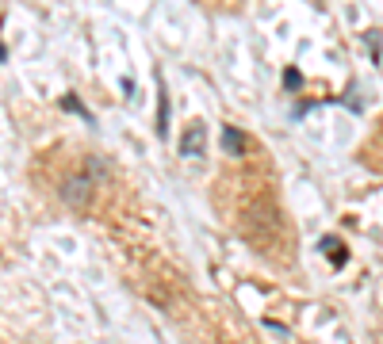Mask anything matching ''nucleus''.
Wrapping results in <instances>:
<instances>
[{"instance_id":"5","label":"nucleus","mask_w":383,"mask_h":344,"mask_svg":"<svg viewBox=\"0 0 383 344\" xmlns=\"http://www.w3.org/2000/svg\"><path fill=\"white\" fill-rule=\"evenodd\" d=\"M62 108H65V111H73V115H81V119H85L88 127H96L92 111H88V108H85V103H81V100H77V96H73V92H65V96H62Z\"/></svg>"},{"instance_id":"1","label":"nucleus","mask_w":383,"mask_h":344,"mask_svg":"<svg viewBox=\"0 0 383 344\" xmlns=\"http://www.w3.org/2000/svg\"><path fill=\"white\" fill-rule=\"evenodd\" d=\"M207 150V127L203 122H188L181 134V157H203Z\"/></svg>"},{"instance_id":"2","label":"nucleus","mask_w":383,"mask_h":344,"mask_svg":"<svg viewBox=\"0 0 383 344\" xmlns=\"http://www.w3.org/2000/svg\"><path fill=\"white\" fill-rule=\"evenodd\" d=\"M62 199L69 203V207H85L88 199H92V180L88 176H73L62 184Z\"/></svg>"},{"instance_id":"6","label":"nucleus","mask_w":383,"mask_h":344,"mask_svg":"<svg viewBox=\"0 0 383 344\" xmlns=\"http://www.w3.org/2000/svg\"><path fill=\"white\" fill-rule=\"evenodd\" d=\"M299 80H303V77H299V69H288V73H284V88H299Z\"/></svg>"},{"instance_id":"4","label":"nucleus","mask_w":383,"mask_h":344,"mask_svg":"<svg viewBox=\"0 0 383 344\" xmlns=\"http://www.w3.org/2000/svg\"><path fill=\"white\" fill-rule=\"evenodd\" d=\"M319 249H322V257L326 260H330V264H345V260H349V252H345V245H341L337 241V237H322V241H319Z\"/></svg>"},{"instance_id":"3","label":"nucleus","mask_w":383,"mask_h":344,"mask_svg":"<svg viewBox=\"0 0 383 344\" xmlns=\"http://www.w3.org/2000/svg\"><path fill=\"white\" fill-rule=\"evenodd\" d=\"M223 150H226V157H246L249 138L242 134L238 127H223Z\"/></svg>"},{"instance_id":"8","label":"nucleus","mask_w":383,"mask_h":344,"mask_svg":"<svg viewBox=\"0 0 383 344\" xmlns=\"http://www.w3.org/2000/svg\"><path fill=\"white\" fill-rule=\"evenodd\" d=\"M4 57H8V50H4V43H0V65H4Z\"/></svg>"},{"instance_id":"7","label":"nucleus","mask_w":383,"mask_h":344,"mask_svg":"<svg viewBox=\"0 0 383 344\" xmlns=\"http://www.w3.org/2000/svg\"><path fill=\"white\" fill-rule=\"evenodd\" d=\"M265 325H268V329H272V333H280V337H288V325H280V322H272V317H268V322H265Z\"/></svg>"}]
</instances>
